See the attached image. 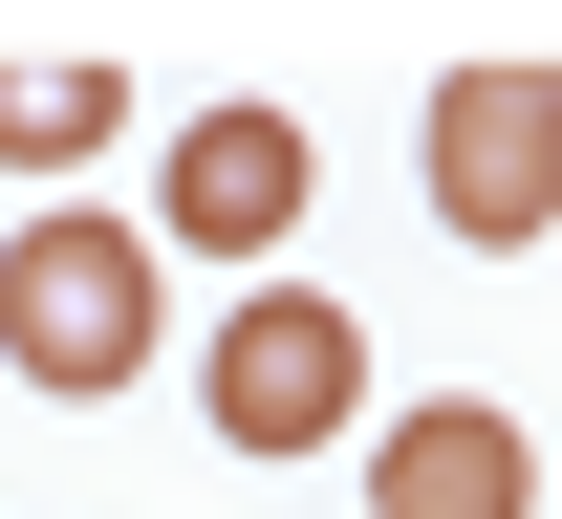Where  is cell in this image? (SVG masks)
Wrapping results in <instances>:
<instances>
[{"mask_svg": "<svg viewBox=\"0 0 562 519\" xmlns=\"http://www.w3.org/2000/svg\"><path fill=\"white\" fill-rule=\"evenodd\" d=\"M195 390H216V454H325V433L368 411V325H347L325 282H260L238 325H216Z\"/></svg>", "mask_w": 562, "mask_h": 519, "instance_id": "obj_2", "label": "cell"}, {"mask_svg": "<svg viewBox=\"0 0 562 519\" xmlns=\"http://www.w3.org/2000/svg\"><path fill=\"white\" fill-rule=\"evenodd\" d=\"M131 131V66H0V173H87Z\"/></svg>", "mask_w": 562, "mask_h": 519, "instance_id": "obj_6", "label": "cell"}, {"mask_svg": "<svg viewBox=\"0 0 562 519\" xmlns=\"http://www.w3.org/2000/svg\"><path fill=\"white\" fill-rule=\"evenodd\" d=\"M432 217L476 260H519L562 217V66H454L432 87Z\"/></svg>", "mask_w": 562, "mask_h": 519, "instance_id": "obj_3", "label": "cell"}, {"mask_svg": "<svg viewBox=\"0 0 562 519\" xmlns=\"http://www.w3.org/2000/svg\"><path fill=\"white\" fill-rule=\"evenodd\" d=\"M281 217H303V131H281V109H195V131H173V238H195V260H260Z\"/></svg>", "mask_w": 562, "mask_h": 519, "instance_id": "obj_5", "label": "cell"}, {"mask_svg": "<svg viewBox=\"0 0 562 519\" xmlns=\"http://www.w3.org/2000/svg\"><path fill=\"white\" fill-rule=\"evenodd\" d=\"M151 325H173L151 217H22V238H0V369H22V390H131Z\"/></svg>", "mask_w": 562, "mask_h": 519, "instance_id": "obj_1", "label": "cell"}, {"mask_svg": "<svg viewBox=\"0 0 562 519\" xmlns=\"http://www.w3.org/2000/svg\"><path fill=\"white\" fill-rule=\"evenodd\" d=\"M368 519H541V433L476 411V390H432L368 433Z\"/></svg>", "mask_w": 562, "mask_h": 519, "instance_id": "obj_4", "label": "cell"}]
</instances>
